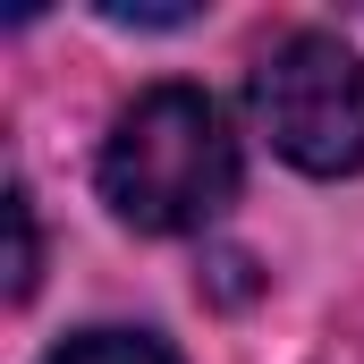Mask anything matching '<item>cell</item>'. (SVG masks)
Here are the masks:
<instances>
[{
    "label": "cell",
    "instance_id": "7a4b0ae2",
    "mask_svg": "<svg viewBox=\"0 0 364 364\" xmlns=\"http://www.w3.org/2000/svg\"><path fill=\"white\" fill-rule=\"evenodd\" d=\"M255 127L272 136V153L305 178H356L364 170V60L305 26L263 51L255 68Z\"/></svg>",
    "mask_w": 364,
    "mask_h": 364
},
{
    "label": "cell",
    "instance_id": "277c9868",
    "mask_svg": "<svg viewBox=\"0 0 364 364\" xmlns=\"http://www.w3.org/2000/svg\"><path fill=\"white\" fill-rule=\"evenodd\" d=\"M9 296H34V272H43V237H34V195L9 186Z\"/></svg>",
    "mask_w": 364,
    "mask_h": 364
},
{
    "label": "cell",
    "instance_id": "6da1fadb",
    "mask_svg": "<svg viewBox=\"0 0 364 364\" xmlns=\"http://www.w3.org/2000/svg\"><path fill=\"white\" fill-rule=\"evenodd\" d=\"M102 203L144 229V237H186L212 229L237 203V136L203 85H144L102 136Z\"/></svg>",
    "mask_w": 364,
    "mask_h": 364
},
{
    "label": "cell",
    "instance_id": "3957f363",
    "mask_svg": "<svg viewBox=\"0 0 364 364\" xmlns=\"http://www.w3.org/2000/svg\"><path fill=\"white\" fill-rule=\"evenodd\" d=\"M43 364H178V356L153 331H77V339H60Z\"/></svg>",
    "mask_w": 364,
    "mask_h": 364
}]
</instances>
